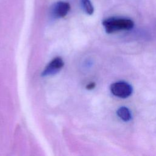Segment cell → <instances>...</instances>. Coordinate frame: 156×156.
<instances>
[{
	"label": "cell",
	"instance_id": "5b68a950",
	"mask_svg": "<svg viewBox=\"0 0 156 156\" xmlns=\"http://www.w3.org/2000/svg\"><path fill=\"white\" fill-rule=\"evenodd\" d=\"M116 113L119 118L124 121H129L132 118V115L130 110L126 107H121L118 109Z\"/></svg>",
	"mask_w": 156,
	"mask_h": 156
},
{
	"label": "cell",
	"instance_id": "277c9868",
	"mask_svg": "<svg viewBox=\"0 0 156 156\" xmlns=\"http://www.w3.org/2000/svg\"><path fill=\"white\" fill-rule=\"evenodd\" d=\"M63 65L64 62L62 58L60 57H55L45 68L42 75L48 76L56 73L63 66Z\"/></svg>",
	"mask_w": 156,
	"mask_h": 156
},
{
	"label": "cell",
	"instance_id": "8992f818",
	"mask_svg": "<svg viewBox=\"0 0 156 156\" xmlns=\"http://www.w3.org/2000/svg\"><path fill=\"white\" fill-rule=\"evenodd\" d=\"M82 9L88 15H92L94 12V7L90 0H80Z\"/></svg>",
	"mask_w": 156,
	"mask_h": 156
},
{
	"label": "cell",
	"instance_id": "3957f363",
	"mask_svg": "<svg viewBox=\"0 0 156 156\" xmlns=\"http://www.w3.org/2000/svg\"><path fill=\"white\" fill-rule=\"evenodd\" d=\"M70 4L66 1H58L55 2L52 8L53 15L57 18L65 17L70 10Z\"/></svg>",
	"mask_w": 156,
	"mask_h": 156
},
{
	"label": "cell",
	"instance_id": "52a82bcc",
	"mask_svg": "<svg viewBox=\"0 0 156 156\" xmlns=\"http://www.w3.org/2000/svg\"><path fill=\"white\" fill-rule=\"evenodd\" d=\"M95 83H94V82H91V83H88L87 85V87H86V88H87V89H88V90H91V89H93L94 87H95Z\"/></svg>",
	"mask_w": 156,
	"mask_h": 156
},
{
	"label": "cell",
	"instance_id": "7a4b0ae2",
	"mask_svg": "<svg viewBox=\"0 0 156 156\" xmlns=\"http://www.w3.org/2000/svg\"><path fill=\"white\" fill-rule=\"evenodd\" d=\"M110 88L114 96L120 98H128L132 93V86L124 81H119L112 83Z\"/></svg>",
	"mask_w": 156,
	"mask_h": 156
},
{
	"label": "cell",
	"instance_id": "6da1fadb",
	"mask_svg": "<svg viewBox=\"0 0 156 156\" xmlns=\"http://www.w3.org/2000/svg\"><path fill=\"white\" fill-rule=\"evenodd\" d=\"M107 33L112 34L121 30H128L132 29L134 26L133 21L126 18L110 17L102 21Z\"/></svg>",
	"mask_w": 156,
	"mask_h": 156
}]
</instances>
